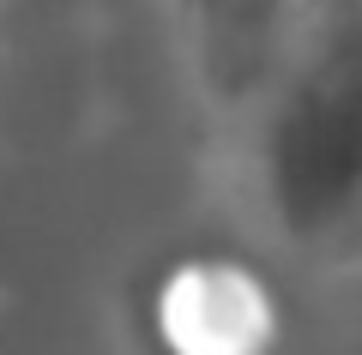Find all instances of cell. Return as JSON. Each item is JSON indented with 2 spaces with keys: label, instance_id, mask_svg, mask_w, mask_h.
Segmentation results:
<instances>
[{
  "label": "cell",
  "instance_id": "cell-1",
  "mask_svg": "<svg viewBox=\"0 0 362 355\" xmlns=\"http://www.w3.org/2000/svg\"><path fill=\"white\" fill-rule=\"evenodd\" d=\"M350 97H356L350 25L344 13H332V25L314 18V42L302 49V66L272 114V187L302 229H320L350 205V163H356Z\"/></svg>",
  "mask_w": 362,
  "mask_h": 355
}]
</instances>
